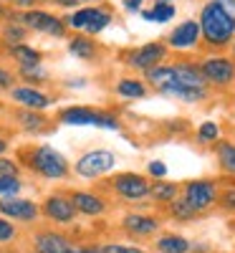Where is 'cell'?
<instances>
[{
	"label": "cell",
	"mask_w": 235,
	"mask_h": 253,
	"mask_svg": "<svg viewBox=\"0 0 235 253\" xmlns=\"http://www.w3.org/2000/svg\"><path fill=\"white\" fill-rule=\"evenodd\" d=\"M147 79H149V84H152L157 91H162L167 96H175V99H182V101H202L207 96V89L185 86V84L177 79L172 66H155V69H149Z\"/></svg>",
	"instance_id": "obj_1"
},
{
	"label": "cell",
	"mask_w": 235,
	"mask_h": 253,
	"mask_svg": "<svg viewBox=\"0 0 235 253\" xmlns=\"http://www.w3.org/2000/svg\"><path fill=\"white\" fill-rule=\"evenodd\" d=\"M200 36H205V41L212 46H225L235 36V26L215 3H207L200 13Z\"/></svg>",
	"instance_id": "obj_2"
},
{
	"label": "cell",
	"mask_w": 235,
	"mask_h": 253,
	"mask_svg": "<svg viewBox=\"0 0 235 253\" xmlns=\"http://www.w3.org/2000/svg\"><path fill=\"white\" fill-rule=\"evenodd\" d=\"M31 165H33L36 172H40L43 177H51V180H61L69 172V162L63 160L61 152H56L53 147H38L33 152Z\"/></svg>",
	"instance_id": "obj_3"
},
{
	"label": "cell",
	"mask_w": 235,
	"mask_h": 253,
	"mask_svg": "<svg viewBox=\"0 0 235 253\" xmlns=\"http://www.w3.org/2000/svg\"><path fill=\"white\" fill-rule=\"evenodd\" d=\"M114 165H117L114 152H109V150H94V152H86L76 162V172L81 177H99L104 172L114 170Z\"/></svg>",
	"instance_id": "obj_4"
},
{
	"label": "cell",
	"mask_w": 235,
	"mask_h": 253,
	"mask_svg": "<svg viewBox=\"0 0 235 253\" xmlns=\"http://www.w3.org/2000/svg\"><path fill=\"white\" fill-rule=\"evenodd\" d=\"M61 119L66 124H96V126H106V129H119V122L112 114H101L94 109H83V107H74L61 114Z\"/></svg>",
	"instance_id": "obj_5"
},
{
	"label": "cell",
	"mask_w": 235,
	"mask_h": 253,
	"mask_svg": "<svg viewBox=\"0 0 235 253\" xmlns=\"http://www.w3.org/2000/svg\"><path fill=\"white\" fill-rule=\"evenodd\" d=\"M215 198H218V187L212 182H207V180L187 182V187H185V200L195 208L197 213L205 210V208H210L212 203H215Z\"/></svg>",
	"instance_id": "obj_6"
},
{
	"label": "cell",
	"mask_w": 235,
	"mask_h": 253,
	"mask_svg": "<svg viewBox=\"0 0 235 253\" xmlns=\"http://www.w3.org/2000/svg\"><path fill=\"white\" fill-rule=\"evenodd\" d=\"M112 15L106 10H99V8H83V10H76L71 18H69V26L74 28H83L89 33H99L109 26Z\"/></svg>",
	"instance_id": "obj_7"
},
{
	"label": "cell",
	"mask_w": 235,
	"mask_h": 253,
	"mask_svg": "<svg viewBox=\"0 0 235 253\" xmlns=\"http://www.w3.org/2000/svg\"><path fill=\"white\" fill-rule=\"evenodd\" d=\"M200 74L205 81L218 84V86H225V84L235 81V63L228 58H210L200 66Z\"/></svg>",
	"instance_id": "obj_8"
},
{
	"label": "cell",
	"mask_w": 235,
	"mask_h": 253,
	"mask_svg": "<svg viewBox=\"0 0 235 253\" xmlns=\"http://www.w3.org/2000/svg\"><path fill=\"white\" fill-rule=\"evenodd\" d=\"M114 190L124 198V200H144L149 195V182L139 175H132V172H126V175H119L117 182H114Z\"/></svg>",
	"instance_id": "obj_9"
},
{
	"label": "cell",
	"mask_w": 235,
	"mask_h": 253,
	"mask_svg": "<svg viewBox=\"0 0 235 253\" xmlns=\"http://www.w3.org/2000/svg\"><path fill=\"white\" fill-rule=\"evenodd\" d=\"M20 20H23L28 28L43 31V33H48V36H63V31H66L58 18H53V15H48V13H43V10H28V13L20 15Z\"/></svg>",
	"instance_id": "obj_10"
},
{
	"label": "cell",
	"mask_w": 235,
	"mask_h": 253,
	"mask_svg": "<svg viewBox=\"0 0 235 253\" xmlns=\"http://www.w3.org/2000/svg\"><path fill=\"white\" fill-rule=\"evenodd\" d=\"M164 53H167V48H164L162 43H147V46H142V48L129 58V63H132L134 69L149 71V69H155L157 63L164 58Z\"/></svg>",
	"instance_id": "obj_11"
},
{
	"label": "cell",
	"mask_w": 235,
	"mask_h": 253,
	"mask_svg": "<svg viewBox=\"0 0 235 253\" xmlns=\"http://www.w3.org/2000/svg\"><path fill=\"white\" fill-rule=\"evenodd\" d=\"M197 41H200V23H195V20H185L169 33V46L175 48H190Z\"/></svg>",
	"instance_id": "obj_12"
},
{
	"label": "cell",
	"mask_w": 235,
	"mask_h": 253,
	"mask_svg": "<svg viewBox=\"0 0 235 253\" xmlns=\"http://www.w3.org/2000/svg\"><path fill=\"white\" fill-rule=\"evenodd\" d=\"M0 213L18 220H33L38 215V208L31 200H15V198H3L0 200Z\"/></svg>",
	"instance_id": "obj_13"
},
{
	"label": "cell",
	"mask_w": 235,
	"mask_h": 253,
	"mask_svg": "<svg viewBox=\"0 0 235 253\" xmlns=\"http://www.w3.org/2000/svg\"><path fill=\"white\" fill-rule=\"evenodd\" d=\"M46 215L53 218V220H58V223H71L74 215H76V210H74L71 200L61 198V195H53V198H48V203H46Z\"/></svg>",
	"instance_id": "obj_14"
},
{
	"label": "cell",
	"mask_w": 235,
	"mask_h": 253,
	"mask_svg": "<svg viewBox=\"0 0 235 253\" xmlns=\"http://www.w3.org/2000/svg\"><path fill=\"white\" fill-rule=\"evenodd\" d=\"M124 228L129 233H137V236H149L159 228V220L152 218V215H139V213H132L124 218Z\"/></svg>",
	"instance_id": "obj_15"
},
{
	"label": "cell",
	"mask_w": 235,
	"mask_h": 253,
	"mask_svg": "<svg viewBox=\"0 0 235 253\" xmlns=\"http://www.w3.org/2000/svg\"><path fill=\"white\" fill-rule=\"evenodd\" d=\"M175 74L177 79L185 84V86H192V89H207V81L202 79L200 69L197 66H192V63H175Z\"/></svg>",
	"instance_id": "obj_16"
},
{
	"label": "cell",
	"mask_w": 235,
	"mask_h": 253,
	"mask_svg": "<svg viewBox=\"0 0 235 253\" xmlns=\"http://www.w3.org/2000/svg\"><path fill=\"white\" fill-rule=\"evenodd\" d=\"M36 251L38 253H66L71 248H69L66 238L58 236V233H40L36 238Z\"/></svg>",
	"instance_id": "obj_17"
},
{
	"label": "cell",
	"mask_w": 235,
	"mask_h": 253,
	"mask_svg": "<svg viewBox=\"0 0 235 253\" xmlns=\"http://www.w3.org/2000/svg\"><path fill=\"white\" fill-rule=\"evenodd\" d=\"M74 210H81L86 215H99L104 213V200L91 195V193H74V200H71Z\"/></svg>",
	"instance_id": "obj_18"
},
{
	"label": "cell",
	"mask_w": 235,
	"mask_h": 253,
	"mask_svg": "<svg viewBox=\"0 0 235 253\" xmlns=\"http://www.w3.org/2000/svg\"><path fill=\"white\" fill-rule=\"evenodd\" d=\"M13 99L20 101V104H26V107H31V109H43V107H48V96L40 94V91H36V89H28V86L13 89Z\"/></svg>",
	"instance_id": "obj_19"
},
{
	"label": "cell",
	"mask_w": 235,
	"mask_h": 253,
	"mask_svg": "<svg viewBox=\"0 0 235 253\" xmlns=\"http://www.w3.org/2000/svg\"><path fill=\"white\" fill-rule=\"evenodd\" d=\"M157 251L159 253H187L190 251V241L182 236H162L157 241Z\"/></svg>",
	"instance_id": "obj_20"
},
{
	"label": "cell",
	"mask_w": 235,
	"mask_h": 253,
	"mask_svg": "<svg viewBox=\"0 0 235 253\" xmlns=\"http://www.w3.org/2000/svg\"><path fill=\"white\" fill-rule=\"evenodd\" d=\"M149 195H152L155 200H159V203H172L177 198V185L157 180L155 185H149Z\"/></svg>",
	"instance_id": "obj_21"
},
{
	"label": "cell",
	"mask_w": 235,
	"mask_h": 253,
	"mask_svg": "<svg viewBox=\"0 0 235 253\" xmlns=\"http://www.w3.org/2000/svg\"><path fill=\"white\" fill-rule=\"evenodd\" d=\"M117 91H119V96H124V99H142V96L147 94L144 84H142V81H134V79H124V81H119Z\"/></svg>",
	"instance_id": "obj_22"
},
{
	"label": "cell",
	"mask_w": 235,
	"mask_h": 253,
	"mask_svg": "<svg viewBox=\"0 0 235 253\" xmlns=\"http://www.w3.org/2000/svg\"><path fill=\"white\" fill-rule=\"evenodd\" d=\"M172 15H175V5L172 3H157L152 10H144V18L155 20V23H167Z\"/></svg>",
	"instance_id": "obj_23"
},
{
	"label": "cell",
	"mask_w": 235,
	"mask_h": 253,
	"mask_svg": "<svg viewBox=\"0 0 235 253\" xmlns=\"http://www.w3.org/2000/svg\"><path fill=\"white\" fill-rule=\"evenodd\" d=\"M218 160H220L225 172L235 175V144H228V142L218 144Z\"/></svg>",
	"instance_id": "obj_24"
},
{
	"label": "cell",
	"mask_w": 235,
	"mask_h": 253,
	"mask_svg": "<svg viewBox=\"0 0 235 253\" xmlns=\"http://www.w3.org/2000/svg\"><path fill=\"white\" fill-rule=\"evenodd\" d=\"M13 56L20 61V66H38L40 61V53L28 46H13Z\"/></svg>",
	"instance_id": "obj_25"
},
{
	"label": "cell",
	"mask_w": 235,
	"mask_h": 253,
	"mask_svg": "<svg viewBox=\"0 0 235 253\" xmlns=\"http://www.w3.org/2000/svg\"><path fill=\"white\" fill-rule=\"evenodd\" d=\"M69 48H71V53L78 56V58H91V56L96 53V48H94V43H91L89 38H74Z\"/></svg>",
	"instance_id": "obj_26"
},
{
	"label": "cell",
	"mask_w": 235,
	"mask_h": 253,
	"mask_svg": "<svg viewBox=\"0 0 235 253\" xmlns=\"http://www.w3.org/2000/svg\"><path fill=\"white\" fill-rule=\"evenodd\" d=\"M172 213H175V218H180V220H190V218L197 215V210L192 208L185 198H175V200H172Z\"/></svg>",
	"instance_id": "obj_27"
},
{
	"label": "cell",
	"mask_w": 235,
	"mask_h": 253,
	"mask_svg": "<svg viewBox=\"0 0 235 253\" xmlns=\"http://www.w3.org/2000/svg\"><path fill=\"white\" fill-rule=\"evenodd\" d=\"M218 134H220V129H218L215 122H205V124L200 126V132H197V137H200L202 142H215Z\"/></svg>",
	"instance_id": "obj_28"
},
{
	"label": "cell",
	"mask_w": 235,
	"mask_h": 253,
	"mask_svg": "<svg viewBox=\"0 0 235 253\" xmlns=\"http://www.w3.org/2000/svg\"><path fill=\"white\" fill-rule=\"evenodd\" d=\"M20 190V182H18V177H0V195H5V198H10V195H15Z\"/></svg>",
	"instance_id": "obj_29"
},
{
	"label": "cell",
	"mask_w": 235,
	"mask_h": 253,
	"mask_svg": "<svg viewBox=\"0 0 235 253\" xmlns=\"http://www.w3.org/2000/svg\"><path fill=\"white\" fill-rule=\"evenodd\" d=\"M23 36H26V31L20 28V26H8V28H5V41H8V43L20 46V41H23Z\"/></svg>",
	"instance_id": "obj_30"
},
{
	"label": "cell",
	"mask_w": 235,
	"mask_h": 253,
	"mask_svg": "<svg viewBox=\"0 0 235 253\" xmlns=\"http://www.w3.org/2000/svg\"><path fill=\"white\" fill-rule=\"evenodd\" d=\"M20 122H23L28 129H40V126H43V117L31 114V112H23V114H20Z\"/></svg>",
	"instance_id": "obj_31"
},
{
	"label": "cell",
	"mask_w": 235,
	"mask_h": 253,
	"mask_svg": "<svg viewBox=\"0 0 235 253\" xmlns=\"http://www.w3.org/2000/svg\"><path fill=\"white\" fill-rule=\"evenodd\" d=\"M212 3H215V5L230 18V23L235 26V0H212Z\"/></svg>",
	"instance_id": "obj_32"
},
{
	"label": "cell",
	"mask_w": 235,
	"mask_h": 253,
	"mask_svg": "<svg viewBox=\"0 0 235 253\" xmlns=\"http://www.w3.org/2000/svg\"><path fill=\"white\" fill-rule=\"evenodd\" d=\"M20 74H23L26 79H31V81H43L46 79V74L38 66H20Z\"/></svg>",
	"instance_id": "obj_33"
},
{
	"label": "cell",
	"mask_w": 235,
	"mask_h": 253,
	"mask_svg": "<svg viewBox=\"0 0 235 253\" xmlns=\"http://www.w3.org/2000/svg\"><path fill=\"white\" fill-rule=\"evenodd\" d=\"M18 175V167H15V162H10V160H3L0 157V177H15Z\"/></svg>",
	"instance_id": "obj_34"
},
{
	"label": "cell",
	"mask_w": 235,
	"mask_h": 253,
	"mask_svg": "<svg viewBox=\"0 0 235 253\" xmlns=\"http://www.w3.org/2000/svg\"><path fill=\"white\" fill-rule=\"evenodd\" d=\"M99 253H144V251L132 248V246H104Z\"/></svg>",
	"instance_id": "obj_35"
},
{
	"label": "cell",
	"mask_w": 235,
	"mask_h": 253,
	"mask_svg": "<svg viewBox=\"0 0 235 253\" xmlns=\"http://www.w3.org/2000/svg\"><path fill=\"white\" fill-rule=\"evenodd\" d=\"M13 236H15V228H13L8 220L0 218V241H10Z\"/></svg>",
	"instance_id": "obj_36"
},
{
	"label": "cell",
	"mask_w": 235,
	"mask_h": 253,
	"mask_svg": "<svg viewBox=\"0 0 235 253\" xmlns=\"http://www.w3.org/2000/svg\"><path fill=\"white\" fill-rule=\"evenodd\" d=\"M149 175H155V177H164V175H167L164 162H149Z\"/></svg>",
	"instance_id": "obj_37"
},
{
	"label": "cell",
	"mask_w": 235,
	"mask_h": 253,
	"mask_svg": "<svg viewBox=\"0 0 235 253\" xmlns=\"http://www.w3.org/2000/svg\"><path fill=\"white\" fill-rule=\"evenodd\" d=\"M223 205L228 210H235V190H225V195H223Z\"/></svg>",
	"instance_id": "obj_38"
},
{
	"label": "cell",
	"mask_w": 235,
	"mask_h": 253,
	"mask_svg": "<svg viewBox=\"0 0 235 253\" xmlns=\"http://www.w3.org/2000/svg\"><path fill=\"white\" fill-rule=\"evenodd\" d=\"M10 81H13V76H10L8 71L0 69V86H10Z\"/></svg>",
	"instance_id": "obj_39"
},
{
	"label": "cell",
	"mask_w": 235,
	"mask_h": 253,
	"mask_svg": "<svg viewBox=\"0 0 235 253\" xmlns=\"http://www.w3.org/2000/svg\"><path fill=\"white\" fill-rule=\"evenodd\" d=\"M142 5V0H126V8H132V10H137Z\"/></svg>",
	"instance_id": "obj_40"
},
{
	"label": "cell",
	"mask_w": 235,
	"mask_h": 253,
	"mask_svg": "<svg viewBox=\"0 0 235 253\" xmlns=\"http://www.w3.org/2000/svg\"><path fill=\"white\" fill-rule=\"evenodd\" d=\"M10 3H15V5H31L33 0H10Z\"/></svg>",
	"instance_id": "obj_41"
},
{
	"label": "cell",
	"mask_w": 235,
	"mask_h": 253,
	"mask_svg": "<svg viewBox=\"0 0 235 253\" xmlns=\"http://www.w3.org/2000/svg\"><path fill=\"white\" fill-rule=\"evenodd\" d=\"M61 5H76V0H58Z\"/></svg>",
	"instance_id": "obj_42"
},
{
	"label": "cell",
	"mask_w": 235,
	"mask_h": 253,
	"mask_svg": "<svg viewBox=\"0 0 235 253\" xmlns=\"http://www.w3.org/2000/svg\"><path fill=\"white\" fill-rule=\"evenodd\" d=\"M3 152H5V142H3V139H0V155H3Z\"/></svg>",
	"instance_id": "obj_43"
},
{
	"label": "cell",
	"mask_w": 235,
	"mask_h": 253,
	"mask_svg": "<svg viewBox=\"0 0 235 253\" xmlns=\"http://www.w3.org/2000/svg\"><path fill=\"white\" fill-rule=\"evenodd\" d=\"M66 253H94V251H66Z\"/></svg>",
	"instance_id": "obj_44"
}]
</instances>
